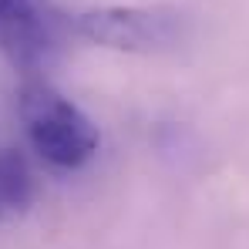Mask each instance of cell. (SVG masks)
Returning <instances> with one entry per match:
<instances>
[{
    "label": "cell",
    "instance_id": "cell-1",
    "mask_svg": "<svg viewBox=\"0 0 249 249\" xmlns=\"http://www.w3.org/2000/svg\"><path fill=\"white\" fill-rule=\"evenodd\" d=\"M17 111L27 142L54 168H81L94 159L101 135L74 101H68L44 78H27L17 91Z\"/></svg>",
    "mask_w": 249,
    "mask_h": 249
},
{
    "label": "cell",
    "instance_id": "cell-2",
    "mask_svg": "<svg viewBox=\"0 0 249 249\" xmlns=\"http://www.w3.org/2000/svg\"><path fill=\"white\" fill-rule=\"evenodd\" d=\"M74 27L84 41L128 54H152L178 44V14L162 7H98L84 10Z\"/></svg>",
    "mask_w": 249,
    "mask_h": 249
},
{
    "label": "cell",
    "instance_id": "cell-3",
    "mask_svg": "<svg viewBox=\"0 0 249 249\" xmlns=\"http://www.w3.org/2000/svg\"><path fill=\"white\" fill-rule=\"evenodd\" d=\"M0 47L17 71L34 78L64 47V17L51 0H3Z\"/></svg>",
    "mask_w": 249,
    "mask_h": 249
},
{
    "label": "cell",
    "instance_id": "cell-4",
    "mask_svg": "<svg viewBox=\"0 0 249 249\" xmlns=\"http://www.w3.org/2000/svg\"><path fill=\"white\" fill-rule=\"evenodd\" d=\"M37 196L34 168L20 148H0V209H27Z\"/></svg>",
    "mask_w": 249,
    "mask_h": 249
},
{
    "label": "cell",
    "instance_id": "cell-5",
    "mask_svg": "<svg viewBox=\"0 0 249 249\" xmlns=\"http://www.w3.org/2000/svg\"><path fill=\"white\" fill-rule=\"evenodd\" d=\"M0 3H3V0H0Z\"/></svg>",
    "mask_w": 249,
    "mask_h": 249
}]
</instances>
